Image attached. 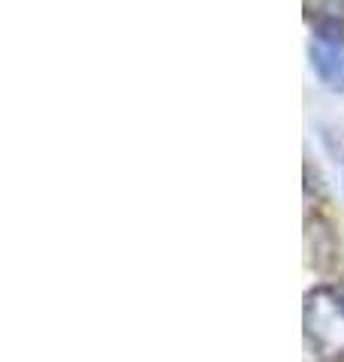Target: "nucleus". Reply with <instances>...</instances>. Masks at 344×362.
Here are the masks:
<instances>
[{
  "label": "nucleus",
  "mask_w": 344,
  "mask_h": 362,
  "mask_svg": "<svg viewBox=\"0 0 344 362\" xmlns=\"http://www.w3.org/2000/svg\"><path fill=\"white\" fill-rule=\"evenodd\" d=\"M302 335L308 350L323 359H344V299L329 287H314L305 293L302 305Z\"/></svg>",
  "instance_id": "nucleus-1"
},
{
  "label": "nucleus",
  "mask_w": 344,
  "mask_h": 362,
  "mask_svg": "<svg viewBox=\"0 0 344 362\" xmlns=\"http://www.w3.org/2000/svg\"><path fill=\"white\" fill-rule=\"evenodd\" d=\"M311 70L326 90H344V30L338 28H314L311 45Z\"/></svg>",
  "instance_id": "nucleus-2"
},
{
  "label": "nucleus",
  "mask_w": 344,
  "mask_h": 362,
  "mask_svg": "<svg viewBox=\"0 0 344 362\" xmlns=\"http://www.w3.org/2000/svg\"><path fill=\"white\" fill-rule=\"evenodd\" d=\"M305 13L311 16L314 28L344 30V0H305Z\"/></svg>",
  "instance_id": "nucleus-3"
}]
</instances>
